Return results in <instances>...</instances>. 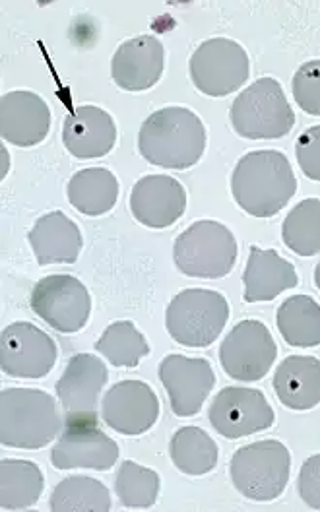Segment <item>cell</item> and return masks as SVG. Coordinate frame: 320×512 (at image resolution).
<instances>
[{
    "label": "cell",
    "instance_id": "obj_14",
    "mask_svg": "<svg viewBox=\"0 0 320 512\" xmlns=\"http://www.w3.org/2000/svg\"><path fill=\"white\" fill-rule=\"evenodd\" d=\"M160 381L169 394L175 416L191 417L200 412L212 392L216 375L206 359L167 355L160 363Z\"/></svg>",
    "mask_w": 320,
    "mask_h": 512
},
{
    "label": "cell",
    "instance_id": "obj_1",
    "mask_svg": "<svg viewBox=\"0 0 320 512\" xmlns=\"http://www.w3.org/2000/svg\"><path fill=\"white\" fill-rule=\"evenodd\" d=\"M297 191V179L288 158L276 150L243 156L231 177L235 202L255 218L276 216Z\"/></svg>",
    "mask_w": 320,
    "mask_h": 512
},
{
    "label": "cell",
    "instance_id": "obj_25",
    "mask_svg": "<svg viewBox=\"0 0 320 512\" xmlns=\"http://www.w3.org/2000/svg\"><path fill=\"white\" fill-rule=\"evenodd\" d=\"M43 474L37 464L28 460L0 462V509L26 511L32 509L43 493Z\"/></svg>",
    "mask_w": 320,
    "mask_h": 512
},
{
    "label": "cell",
    "instance_id": "obj_13",
    "mask_svg": "<svg viewBox=\"0 0 320 512\" xmlns=\"http://www.w3.org/2000/svg\"><path fill=\"white\" fill-rule=\"evenodd\" d=\"M212 427L227 439H241L266 431L274 425L276 416L266 396L255 388L227 386L220 390L210 406Z\"/></svg>",
    "mask_w": 320,
    "mask_h": 512
},
{
    "label": "cell",
    "instance_id": "obj_2",
    "mask_svg": "<svg viewBox=\"0 0 320 512\" xmlns=\"http://www.w3.org/2000/svg\"><path fill=\"white\" fill-rule=\"evenodd\" d=\"M138 148L144 160L165 169H189L202 158L206 128L187 107H165L140 128Z\"/></svg>",
    "mask_w": 320,
    "mask_h": 512
},
{
    "label": "cell",
    "instance_id": "obj_26",
    "mask_svg": "<svg viewBox=\"0 0 320 512\" xmlns=\"http://www.w3.org/2000/svg\"><path fill=\"white\" fill-rule=\"evenodd\" d=\"M278 330L293 348L320 346V305L309 295H293L278 309Z\"/></svg>",
    "mask_w": 320,
    "mask_h": 512
},
{
    "label": "cell",
    "instance_id": "obj_28",
    "mask_svg": "<svg viewBox=\"0 0 320 512\" xmlns=\"http://www.w3.org/2000/svg\"><path fill=\"white\" fill-rule=\"evenodd\" d=\"M49 509L55 512H107L111 509V495L101 481L72 476L55 487L49 499Z\"/></svg>",
    "mask_w": 320,
    "mask_h": 512
},
{
    "label": "cell",
    "instance_id": "obj_3",
    "mask_svg": "<svg viewBox=\"0 0 320 512\" xmlns=\"http://www.w3.org/2000/svg\"><path fill=\"white\" fill-rule=\"evenodd\" d=\"M63 429L57 402L35 388H6L0 394V441L4 447H47Z\"/></svg>",
    "mask_w": 320,
    "mask_h": 512
},
{
    "label": "cell",
    "instance_id": "obj_23",
    "mask_svg": "<svg viewBox=\"0 0 320 512\" xmlns=\"http://www.w3.org/2000/svg\"><path fill=\"white\" fill-rule=\"evenodd\" d=\"M33 255L41 266L78 260L82 251V233L78 225L68 220L63 212H51L39 218L33 225L30 235Z\"/></svg>",
    "mask_w": 320,
    "mask_h": 512
},
{
    "label": "cell",
    "instance_id": "obj_6",
    "mask_svg": "<svg viewBox=\"0 0 320 512\" xmlns=\"http://www.w3.org/2000/svg\"><path fill=\"white\" fill-rule=\"evenodd\" d=\"M173 258L185 276L218 280L235 264L237 241L224 224L202 220L177 237Z\"/></svg>",
    "mask_w": 320,
    "mask_h": 512
},
{
    "label": "cell",
    "instance_id": "obj_24",
    "mask_svg": "<svg viewBox=\"0 0 320 512\" xmlns=\"http://www.w3.org/2000/svg\"><path fill=\"white\" fill-rule=\"evenodd\" d=\"M117 196L119 181L109 169L103 167L82 169L68 183L70 204L86 216L107 214L115 206Z\"/></svg>",
    "mask_w": 320,
    "mask_h": 512
},
{
    "label": "cell",
    "instance_id": "obj_21",
    "mask_svg": "<svg viewBox=\"0 0 320 512\" xmlns=\"http://www.w3.org/2000/svg\"><path fill=\"white\" fill-rule=\"evenodd\" d=\"M274 390L280 402L297 412L320 404V361L311 355H289L274 375Z\"/></svg>",
    "mask_w": 320,
    "mask_h": 512
},
{
    "label": "cell",
    "instance_id": "obj_22",
    "mask_svg": "<svg viewBox=\"0 0 320 512\" xmlns=\"http://www.w3.org/2000/svg\"><path fill=\"white\" fill-rule=\"evenodd\" d=\"M245 282V301L260 303L272 301L280 293L295 288L299 278L293 264L276 251H264L251 247V256L247 262V270L243 274Z\"/></svg>",
    "mask_w": 320,
    "mask_h": 512
},
{
    "label": "cell",
    "instance_id": "obj_10",
    "mask_svg": "<svg viewBox=\"0 0 320 512\" xmlns=\"http://www.w3.org/2000/svg\"><path fill=\"white\" fill-rule=\"evenodd\" d=\"M278 355L276 342L258 320L239 322L220 348V361L225 373L243 383H255L268 375Z\"/></svg>",
    "mask_w": 320,
    "mask_h": 512
},
{
    "label": "cell",
    "instance_id": "obj_34",
    "mask_svg": "<svg viewBox=\"0 0 320 512\" xmlns=\"http://www.w3.org/2000/svg\"><path fill=\"white\" fill-rule=\"evenodd\" d=\"M297 489L303 503L315 511H320V454L311 456L299 474Z\"/></svg>",
    "mask_w": 320,
    "mask_h": 512
},
{
    "label": "cell",
    "instance_id": "obj_27",
    "mask_svg": "<svg viewBox=\"0 0 320 512\" xmlns=\"http://www.w3.org/2000/svg\"><path fill=\"white\" fill-rule=\"evenodd\" d=\"M169 454L179 472L187 476H204L218 466L220 452L206 431L187 425L173 435Z\"/></svg>",
    "mask_w": 320,
    "mask_h": 512
},
{
    "label": "cell",
    "instance_id": "obj_32",
    "mask_svg": "<svg viewBox=\"0 0 320 512\" xmlns=\"http://www.w3.org/2000/svg\"><path fill=\"white\" fill-rule=\"evenodd\" d=\"M293 97L305 113L320 117V61L299 66L293 78Z\"/></svg>",
    "mask_w": 320,
    "mask_h": 512
},
{
    "label": "cell",
    "instance_id": "obj_9",
    "mask_svg": "<svg viewBox=\"0 0 320 512\" xmlns=\"http://www.w3.org/2000/svg\"><path fill=\"white\" fill-rule=\"evenodd\" d=\"M32 311L51 328L72 334L82 330L92 313V297L84 284L72 276H47L35 284L30 299Z\"/></svg>",
    "mask_w": 320,
    "mask_h": 512
},
{
    "label": "cell",
    "instance_id": "obj_7",
    "mask_svg": "<svg viewBox=\"0 0 320 512\" xmlns=\"http://www.w3.org/2000/svg\"><path fill=\"white\" fill-rule=\"evenodd\" d=\"M291 456L280 441H260L239 448L229 464L235 489L251 501L278 499L289 481Z\"/></svg>",
    "mask_w": 320,
    "mask_h": 512
},
{
    "label": "cell",
    "instance_id": "obj_18",
    "mask_svg": "<svg viewBox=\"0 0 320 512\" xmlns=\"http://www.w3.org/2000/svg\"><path fill=\"white\" fill-rule=\"evenodd\" d=\"M165 49L154 35H138L125 41L113 55L111 74L119 88L142 92L158 84L163 74Z\"/></svg>",
    "mask_w": 320,
    "mask_h": 512
},
{
    "label": "cell",
    "instance_id": "obj_33",
    "mask_svg": "<svg viewBox=\"0 0 320 512\" xmlns=\"http://www.w3.org/2000/svg\"><path fill=\"white\" fill-rule=\"evenodd\" d=\"M295 156L301 171L309 179L320 181V127H311L297 138Z\"/></svg>",
    "mask_w": 320,
    "mask_h": 512
},
{
    "label": "cell",
    "instance_id": "obj_20",
    "mask_svg": "<svg viewBox=\"0 0 320 512\" xmlns=\"http://www.w3.org/2000/svg\"><path fill=\"white\" fill-rule=\"evenodd\" d=\"M63 140L66 150L74 158H103L115 146L117 127L107 111L96 105H84L66 117Z\"/></svg>",
    "mask_w": 320,
    "mask_h": 512
},
{
    "label": "cell",
    "instance_id": "obj_4",
    "mask_svg": "<svg viewBox=\"0 0 320 512\" xmlns=\"http://www.w3.org/2000/svg\"><path fill=\"white\" fill-rule=\"evenodd\" d=\"M229 117L235 132L249 140L284 138L295 127V113L274 78H260L243 90L233 101Z\"/></svg>",
    "mask_w": 320,
    "mask_h": 512
},
{
    "label": "cell",
    "instance_id": "obj_16",
    "mask_svg": "<svg viewBox=\"0 0 320 512\" xmlns=\"http://www.w3.org/2000/svg\"><path fill=\"white\" fill-rule=\"evenodd\" d=\"M103 421L117 433L142 435L154 427L160 416L156 392L140 381L117 383L103 398Z\"/></svg>",
    "mask_w": 320,
    "mask_h": 512
},
{
    "label": "cell",
    "instance_id": "obj_11",
    "mask_svg": "<svg viewBox=\"0 0 320 512\" xmlns=\"http://www.w3.org/2000/svg\"><path fill=\"white\" fill-rule=\"evenodd\" d=\"M57 344L32 322H14L0 334V367L14 379H41L57 363Z\"/></svg>",
    "mask_w": 320,
    "mask_h": 512
},
{
    "label": "cell",
    "instance_id": "obj_12",
    "mask_svg": "<svg viewBox=\"0 0 320 512\" xmlns=\"http://www.w3.org/2000/svg\"><path fill=\"white\" fill-rule=\"evenodd\" d=\"M107 377V367L94 353H78L68 361L63 377L57 383L64 425L97 423L99 396Z\"/></svg>",
    "mask_w": 320,
    "mask_h": 512
},
{
    "label": "cell",
    "instance_id": "obj_19",
    "mask_svg": "<svg viewBox=\"0 0 320 512\" xmlns=\"http://www.w3.org/2000/svg\"><path fill=\"white\" fill-rule=\"evenodd\" d=\"M51 127V111L33 92H10L0 99V134L6 142L30 148L43 142Z\"/></svg>",
    "mask_w": 320,
    "mask_h": 512
},
{
    "label": "cell",
    "instance_id": "obj_5",
    "mask_svg": "<svg viewBox=\"0 0 320 512\" xmlns=\"http://www.w3.org/2000/svg\"><path fill=\"white\" fill-rule=\"evenodd\" d=\"M229 319V303L212 289H185L173 297L165 322L171 338L187 348L212 346Z\"/></svg>",
    "mask_w": 320,
    "mask_h": 512
},
{
    "label": "cell",
    "instance_id": "obj_15",
    "mask_svg": "<svg viewBox=\"0 0 320 512\" xmlns=\"http://www.w3.org/2000/svg\"><path fill=\"white\" fill-rule=\"evenodd\" d=\"M117 460V443L97 423L64 425L63 435L51 452V464L57 470H109Z\"/></svg>",
    "mask_w": 320,
    "mask_h": 512
},
{
    "label": "cell",
    "instance_id": "obj_35",
    "mask_svg": "<svg viewBox=\"0 0 320 512\" xmlns=\"http://www.w3.org/2000/svg\"><path fill=\"white\" fill-rule=\"evenodd\" d=\"M315 284H317V288L320 289V262L319 266H317V270H315Z\"/></svg>",
    "mask_w": 320,
    "mask_h": 512
},
{
    "label": "cell",
    "instance_id": "obj_29",
    "mask_svg": "<svg viewBox=\"0 0 320 512\" xmlns=\"http://www.w3.org/2000/svg\"><path fill=\"white\" fill-rule=\"evenodd\" d=\"M282 237L289 251L299 256L320 253V200L307 198L299 202L286 218Z\"/></svg>",
    "mask_w": 320,
    "mask_h": 512
},
{
    "label": "cell",
    "instance_id": "obj_17",
    "mask_svg": "<svg viewBox=\"0 0 320 512\" xmlns=\"http://www.w3.org/2000/svg\"><path fill=\"white\" fill-rule=\"evenodd\" d=\"M187 208L185 187L167 175H148L130 192L132 216L146 227L163 229L175 224Z\"/></svg>",
    "mask_w": 320,
    "mask_h": 512
},
{
    "label": "cell",
    "instance_id": "obj_30",
    "mask_svg": "<svg viewBox=\"0 0 320 512\" xmlns=\"http://www.w3.org/2000/svg\"><path fill=\"white\" fill-rule=\"evenodd\" d=\"M96 350L115 367H136L150 353L142 332L130 322H113L96 342Z\"/></svg>",
    "mask_w": 320,
    "mask_h": 512
},
{
    "label": "cell",
    "instance_id": "obj_8",
    "mask_svg": "<svg viewBox=\"0 0 320 512\" xmlns=\"http://www.w3.org/2000/svg\"><path fill=\"white\" fill-rule=\"evenodd\" d=\"M194 86L212 97H224L237 92L249 78L251 63L247 51L225 37L204 41L194 53L191 63Z\"/></svg>",
    "mask_w": 320,
    "mask_h": 512
},
{
    "label": "cell",
    "instance_id": "obj_31",
    "mask_svg": "<svg viewBox=\"0 0 320 512\" xmlns=\"http://www.w3.org/2000/svg\"><path fill=\"white\" fill-rule=\"evenodd\" d=\"M115 491L127 509H152L160 493V476L150 468L125 460L115 478Z\"/></svg>",
    "mask_w": 320,
    "mask_h": 512
}]
</instances>
